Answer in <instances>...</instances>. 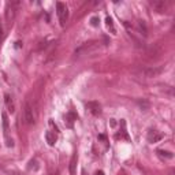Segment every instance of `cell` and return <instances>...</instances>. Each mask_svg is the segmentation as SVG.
<instances>
[{
	"label": "cell",
	"mask_w": 175,
	"mask_h": 175,
	"mask_svg": "<svg viewBox=\"0 0 175 175\" xmlns=\"http://www.w3.org/2000/svg\"><path fill=\"white\" fill-rule=\"evenodd\" d=\"M56 10H58V16L60 19V25L64 26V23H66L67 18H69V10L66 7V4H63L62 1L56 3Z\"/></svg>",
	"instance_id": "obj_1"
},
{
	"label": "cell",
	"mask_w": 175,
	"mask_h": 175,
	"mask_svg": "<svg viewBox=\"0 0 175 175\" xmlns=\"http://www.w3.org/2000/svg\"><path fill=\"white\" fill-rule=\"evenodd\" d=\"M23 116H25V121L28 125H33L34 123V114H33V108L29 103H25L23 107Z\"/></svg>",
	"instance_id": "obj_2"
},
{
	"label": "cell",
	"mask_w": 175,
	"mask_h": 175,
	"mask_svg": "<svg viewBox=\"0 0 175 175\" xmlns=\"http://www.w3.org/2000/svg\"><path fill=\"white\" fill-rule=\"evenodd\" d=\"M163 71H164V67H148V69H144L141 73H142L144 77H146V78H152V77L160 75Z\"/></svg>",
	"instance_id": "obj_3"
},
{
	"label": "cell",
	"mask_w": 175,
	"mask_h": 175,
	"mask_svg": "<svg viewBox=\"0 0 175 175\" xmlns=\"http://www.w3.org/2000/svg\"><path fill=\"white\" fill-rule=\"evenodd\" d=\"M86 108H88L93 115L101 114V106H100L97 101H90V103H88V104H86Z\"/></svg>",
	"instance_id": "obj_4"
},
{
	"label": "cell",
	"mask_w": 175,
	"mask_h": 175,
	"mask_svg": "<svg viewBox=\"0 0 175 175\" xmlns=\"http://www.w3.org/2000/svg\"><path fill=\"white\" fill-rule=\"evenodd\" d=\"M151 6L155 10H157V11H164L166 7H167V1H164V0H153V1H151Z\"/></svg>",
	"instance_id": "obj_5"
},
{
	"label": "cell",
	"mask_w": 175,
	"mask_h": 175,
	"mask_svg": "<svg viewBox=\"0 0 175 175\" xmlns=\"http://www.w3.org/2000/svg\"><path fill=\"white\" fill-rule=\"evenodd\" d=\"M161 138H163V134L155 131V130H151V131L148 133V141H149V142H157Z\"/></svg>",
	"instance_id": "obj_6"
},
{
	"label": "cell",
	"mask_w": 175,
	"mask_h": 175,
	"mask_svg": "<svg viewBox=\"0 0 175 175\" xmlns=\"http://www.w3.org/2000/svg\"><path fill=\"white\" fill-rule=\"evenodd\" d=\"M4 103H6V106H7V109L12 114L14 111H15V106H14V101H12V99H11V96L8 94V93H6L4 94Z\"/></svg>",
	"instance_id": "obj_7"
},
{
	"label": "cell",
	"mask_w": 175,
	"mask_h": 175,
	"mask_svg": "<svg viewBox=\"0 0 175 175\" xmlns=\"http://www.w3.org/2000/svg\"><path fill=\"white\" fill-rule=\"evenodd\" d=\"M45 140H47V142H48V145L53 146L55 142H56V134H55V133H51V131H47L45 133Z\"/></svg>",
	"instance_id": "obj_8"
},
{
	"label": "cell",
	"mask_w": 175,
	"mask_h": 175,
	"mask_svg": "<svg viewBox=\"0 0 175 175\" xmlns=\"http://www.w3.org/2000/svg\"><path fill=\"white\" fill-rule=\"evenodd\" d=\"M75 166H77V153H74L73 157H71V161H70V174L71 175H77Z\"/></svg>",
	"instance_id": "obj_9"
},
{
	"label": "cell",
	"mask_w": 175,
	"mask_h": 175,
	"mask_svg": "<svg viewBox=\"0 0 175 175\" xmlns=\"http://www.w3.org/2000/svg\"><path fill=\"white\" fill-rule=\"evenodd\" d=\"M14 4H8V8H7V14H6V18H7V21L10 19H12L14 18V14H15V11H14V7H12Z\"/></svg>",
	"instance_id": "obj_10"
},
{
	"label": "cell",
	"mask_w": 175,
	"mask_h": 175,
	"mask_svg": "<svg viewBox=\"0 0 175 175\" xmlns=\"http://www.w3.org/2000/svg\"><path fill=\"white\" fill-rule=\"evenodd\" d=\"M137 104L138 106H140V108H141V109H144V111H146V109H148V108H149V103H148V101H146V100H137Z\"/></svg>",
	"instance_id": "obj_11"
},
{
	"label": "cell",
	"mask_w": 175,
	"mask_h": 175,
	"mask_svg": "<svg viewBox=\"0 0 175 175\" xmlns=\"http://www.w3.org/2000/svg\"><path fill=\"white\" fill-rule=\"evenodd\" d=\"M157 155L161 156V157H167V159H171V157H172V153L167 152V151H163V149H159V151H157Z\"/></svg>",
	"instance_id": "obj_12"
},
{
	"label": "cell",
	"mask_w": 175,
	"mask_h": 175,
	"mask_svg": "<svg viewBox=\"0 0 175 175\" xmlns=\"http://www.w3.org/2000/svg\"><path fill=\"white\" fill-rule=\"evenodd\" d=\"M106 22H107V26H108V29H111V31H112V33H115L114 21H112V18H111V16H107V18H106Z\"/></svg>",
	"instance_id": "obj_13"
},
{
	"label": "cell",
	"mask_w": 175,
	"mask_h": 175,
	"mask_svg": "<svg viewBox=\"0 0 175 175\" xmlns=\"http://www.w3.org/2000/svg\"><path fill=\"white\" fill-rule=\"evenodd\" d=\"M3 126H4V131H8V118L6 114H3Z\"/></svg>",
	"instance_id": "obj_14"
},
{
	"label": "cell",
	"mask_w": 175,
	"mask_h": 175,
	"mask_svg": "<svg viewBox=\"0 0 175 175\" xmlns=\"http://www.w3.org/2000/svg\"><path fill=\"white\" fill-rule=\"evenodd\" d=\"M90 23H92V26H99V23H100L99 16H92V18H90Z\"/></svg>",
	"instance_id": "obj_15"
},
{
	"label": "cell",
	"mask_w": 175,
	"mask_h": 175,
	"mask_svg": "<svg viewBox=\"0 0 175 175\" xmlns=\"http://www.w3.org/2000/svg\"><path fill=\"white\" fill-rule=\"evenodd\" d=\"M140 29H141V31H144V36H146V26H145L144 21L140 22Z\"/></svg>",
	"instance_id": "obj_16"
},
{
	"label": "cell",
	"mask_w": 175,
	"mask_h": 175,
	"mask_svg": "<svg viewBox=\"0 0 175 175\" xmlns=\"http://www.w3.org/2000/svg\"><path fill=\"white\" fill-rule=\"evenodd\" d=\"M49 126H51L52 129H55V133H58V131H59V129H58V126H56V125L53 123V121H49Z\"/></svg>",
	"instance_id": "obj_17"
},
{
	"label": "cell",
	"mask_w": 175,
	"mask_h": 175,
	"mask_svg": "<svg viewBox=\"0 0 175 175\" xmlns=\"http://www.w3.org/2000/svg\"><path fill=\"white\" fill-rule=\"evenodd\" d=\"M21 45H22V43H21V41H16V43H15V48H19Z\"/></svg>",
	"instance_id": "obj_18"
},
{
	"label": "cell",
	"mask_w": 175,
	"mask_h": 175,
	"mask_svg": "<svg viewBox=\"0 0 175 175\" xmlns=\"http://www.w3.org/2000/svg\"><path fill=\"white\" fill-rule=\"evenodd\" d=\"M94 175H104V172H103V171H96Z\"/></svg>",
	"instance_id": "obj_19"
},
{
	"label": "cell",
	"mask_w": 175,
	"mask_h": 175,
	"mask_svg": "<svg viewBox=\"0 0 175 175\" xmlns=\"http://www.w3.org/2000/svg\"><path fill=\"white\" fill-rule=\"evenodd\" d=\"M0 33H1V28H0Z\"/></svg>",
	"instance_id": "obj_20"
}]
</instances>
